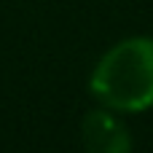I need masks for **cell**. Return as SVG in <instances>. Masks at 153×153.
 Segmentation results:
<instances>
[{"label": "cell", "instance_id": "6da1fadb", "mask_svg": "<svg viewBox=\"0 0 153 153\" xmlns=\"http://www.w3.org/2000/svg\"><path fill=\"white\" fill-rule=\"evenodd\" d=\"M91 94L113 110H145L153 105V38L116 43L94 67Z\"/></svg>", "mask_w": 153, "mask_h": 153}, {"label": "cell", "instance_id": "7a4b0ae2", "mask_svg": "<svg viewBox=\"0 0 153 153\" xmlns=\"http://www.w3.org/2000/svg\"><path fill=\"white\" fill-rule=\"evenodd\" d=\"M81 137L91 153H126L132 148L126 126L108 110H91L81 124Z\"/></svg>", "mask_w": 153, "mask_h": 153}]
</instances>
